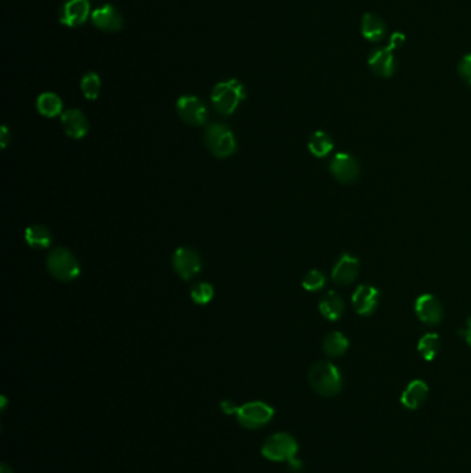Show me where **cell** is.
<instances>
[{"mask_svg":"<svg viewBox=\"0 0 471 473\" xmlns=\"http://www.w3.org/2000/svg\"><path fill=\"white\" fill-rule=\"evenodd\" d=\"M215 295V290L208 283H198L191 290V297L198 304H208Z\"/></svg>","mask_w":471,"mask_h":473,"instance_id":"cell-26","label":"cell"},{"mask_svg":"<svg viewBox=\"0 0 471 473\" xmlns=\"http://www.w3.org/2000/svg\"><path fill=\"white\" fill-rule=\"evenodd\" d=\"M80 89L87 100H96L101 90V79L96 72H87L80 82Z\"/></svg>","mask_w":471,"mask_h":473,"instance_id":"cell-25","label":"cell"},{"mask_svg":"<svg viewBox=\"0 0 471 473\" xmlns=\"http://www.w3.org/2000/svg\"><path fill=\"white\" fill-rule=\"evenodd\" d=\"M298 444L289 433L280 432L267 437L261 446V456L274 463H284L295 458Z\"/></svg>","mask_w":471,"mask_h":473,"instance_id":"cell-4","label":"cell"},{"mask_svg":"<svg viewBox=\"0 0 471 473\" xmlns=\"http://www.w3.org/2000/svg\"><path fill=\"white\" fill-rule=\"evenodd\" d=\"M38 111L48 118H55L62 113V101L56 93L46 92L42 93L36 100Z\"/></svg>","mask_w":471,"mask_h":473,"instance_id":"cell-20","label":"cell"},{"mask_svg":"<svg viewBox=\"0 0 471 473\" xmlns=\"http://www.w3.org/2000/svg\"><path fill=\"white\" fill-rule=\"evenodd\" d=\"M64 132L72 139H82L89 132V120L80 110H68L61 114Z\"/></svg>","mask_w":471,"mask_h":473,"instance_id":"cell-14","label":"cell"},{"mask_svg":"<svg viewBox=\"0 0 471 473\" xmlns=\"http://www.w3.org/2000/svg\"><path fill=\"white\" fill-rule=\"evenodd\" d=\"M245 97H246L245 86L238 79L220 82L212 90L213 107L222 115L234 114L239 103L245 100Z\"/></svg>","mask_w":471,"mask_h":473,"instance_id":"cell-2","label":"cell"},{"mask_svg":"<svg viewBox=\"0 0 471 473\" xmlns=\"http://www.w3.org/2000/svg\"><path fill=\"white\" fill-rule=\"evenodd\" d=\"M458 71H459V75L462 76V79L465 82H468L471 86V53L463 56L462 59L459 61Z\"/></svg>","mask_w":471,"mask_h":473,"instance_id":"cell-28","label":"cell"},{"mask_svg":"<svg viewBox=\"0 0 471 473\" xmlns=\"http://www.w3.org/2000/svg\"><path fill=\"white\" fill-rule=\"evenodd\" d=\"M325 276L318 271V270H311L308 271L304 278H303V287L307 290V291H319L324 288L325 285Z\"/></svg>","mask_w":471,"mask_h":473,"instance_id":"cell-27","label":"cell"},{"mask_svg":"<svg viewBox=\"0 0 471 473\" xmlns=\"http://www.w3.org/2000/svg\"><path fill=\"white\" fill-rule=\"evenodd\" d=\"M349 339L342 332H332L324 339V351L331 357L345 355L349 349Z\"/></svg>","mask_w":471,"mask_h":473,"instance_id":"cell-23","label":"cell"},{"mask_svg":"<svg viewBox=\"0 0 471 473\" xmlns=\"http://www.w3.org/2000/svg\"><path fill=\"white\" fill-rule=\"evenodd\" d=\"M405 41H407V36H405L403 32L397 31V32H394V34L390 36V42H389L387 46H389L391 50L396 52V50H398L400 48L404 46Z\"/></svg>","mask_w":471,"mask_h":473,"instance_id":"cell-29","label":"cell"},{"mask_svg":"<svg viewBox=\"0 0 471 473\" xmlns=\"http://www.w3.org/2000/svg\"><path fill=\"white\" fill-rule=\"evenodd\" d=\"M303 470V461L298 458H292L288 461V471L292 473L301 472Z\"/></svg>","mask_w":471,"mask_h":473,"instance_id":"cell-31","label":"cell"},{"mask_svg":"<svg viewBox=\"0 0 471 473\" xmlns=\"http://www.w3.org/2000/svg\"><path fill=\"white\" fill-rule=\"evenodd\" d=\"M440 338L437 334H426L417 345V351L421 357L427 361H433L440 352Z\"/></svg>","mask_w":471,"mask_h":473,"instance_id":"cell-24","label":"cell"},{"mask_svg":"<svg viewBox=\"0 0 471 473\" xmlns=\"http://www.w3.org/2000/svg\"><path fill=\"white\" fill-rule=\"evenodd\" d=\"M90 18L99 29H103L107 32H117L123 27L122 15L119 14L118 10L111 4H106L103 7L96 8L92 13Z\"/></svg>","mask_w":471,"mask_h":473,"instance_id":"cell-13","label":"cell"},{"mask_svg":"<svg viewBox=\"0 0 471 473\" xmlns=\"http://www.w3.org/2000/svg\"><path fill=\"white\" fill-rule=\"evenodd\" d=\"M7 146V127L3 126L1 127V147L4 148Z\"/></svg>","mask_w":471,"mask_h":473,"instance_id":"cell-33","label":"cell"},{"mask_svg":"<svg viewBox=\"0 0 471 473\" xmlns=\"http://www.w3.org/2000/svg\"><path fill=\"white\" fill-rule=\"evenodd\" d=\"M220 409H222V411H223L224 414L227 415L236 414L238 410H239V407L236 406L233 400H223V402L220 403Z\"/></svg>","mask_w":471,"mask_h":473,"instance_id":"cell-30","label":"cell"},{"mask_svg":"<svg viewBox=\"0 0 471 473\" xmlns=\"http://www.w3.org/2000/svg\"><path fill=\"white\" fill-rule=\"evenodd\" d=\"M0 473H13V471H11V468H10L7 464H1Z\"/></svg>","mask_w":471,"mask_h":473,"instance_id":"cell-34","label":"cell"},{"mask_svg":"<svg viewBox=\"0 0 471 473\" xmlns=\"http://www.w3.org/2000/svg\"><path fill=\"white\" fill-rule=\"evenodd\" d=\"M368 65L370 71L380 78H390L397 69V59L394 50L389 46L373 50L368 57Z\"/></svg>","mask_w":471,"mask_h":473,"instance_id":"cell-9","label":"cell"},{"mask_svg":"<svg viewBox=\"0 0 471 473\" xmlns=\"http://www.w3.org/2000/svg\"><path fill=\"white\" fill-rule=\"evenodd\" d=\"M319 311L331 321L339 320L345 311V302L342 296L338 295L333 291L326 292L319 302Z\"/></svg>","mask_w":471,"mask_h":473,"instance_id":"cell-19","label":"cell"},{"mask_svg":"<svg viewBox=\"0 0 471 473\" xmlns=\"http://www.w3.org/2000/svg\"><path fill=\"white\" fill-rule=\"evenodd\" d=\"M90 14L89 0H68L59 10V21L71 28L83 25Z\"/></svg>","mask_w":471,"mask_h":473,"instance_id":"cell-8","label":"cell"},{"mask_svg":"<svg viewBox=\"0 0 471 473\" xmlns=\"http://www.w3.org/2000/svg\"><path fill=\"white\" fill-rule=\"evenodd\" d=\"M177 114L191 126H202L208 119L205 103L195 96H181L177 100Z\"/></svg>","mask_w":471,"mask_h":473,"instance_id":"cell-7","label":"cell"},{"mask_svg":"<svg viewBox=\"0 0 471 473\" xmlns=\"http://www.w3.org/2000/svg\"><path fill=\"white\" fill-rule=\"evenodd\" d=\"M173 267L181 278L188 280L201 270V257L191 248H178L173 255Z\"/></svg>","mask_w":471,"mask_h":473,"instance_id":"cell-10","label":"cell"},{"mask_svg":"<svg viewBox=\"0 0 471 473\" xmlns=\"http://www.w3.org/2000/svg\"><path fill=\"white\" fill-rule=\"evenodd\" d=\"M308 382L318 395L325 397L336 396L343 388L339 368L329 361H319L312 365L308 372Z\"/></svg>","mask_w":471,"mask_h":473,"instance_id":"cell-1","label":"cell"},{"mask_svg":"<svg viewBox=\"0 0 471 473\" xmlns=\"http://www.w3.org/2000/svg\"><path fill=\"white\" fill-rule=\"evenodd\" d=\"M308 148L315 157L322 158L333 150V141L329 137V134L318 130V132L311 134V137L308 140Z\"/></svg>","mask_w":471,"mask_h":473,"instance_id":"cell-21","label":"cell"},{"mask_svg":"<svg viewBox=\"0 0 471 473\" xmlns=\"http://www.w3.org/2000/svg\"><path fill=\"white\" fill-rule=\"evenodd\" d=\"M386 32H387V27L383 18H380L379 15L373 13H366L362 15L361 34L368 42L377 43L383 41V38L386 36Z\"/></svg>","mask_w":471,"mask_h":473,"instance_id":"cell-17","label":"cell"},{"mask_svg":"<svg viewBox=\"0 0 471 473\" xmlns=\"http://www.w3.org/2000/svg\"><path fill=\"white\" fill-rule=\"evenodd\" d=\"M414 310L420 321L426 324H440L442 320V306L433 295H421L414 303Z\"/></svg>","mask_w":471,"mask_h":473,"instance_id":"cell-12","label":"cell"},{"mask_svg":"<svg viewBox=\"0 0 471 473\" xmlns=\"http://www.w3.org/2000/svg\"><path fill=\"white\" fill-rule=\"evenodd\" d=\"M205 143L209 151L217 158H227L234 154L236 137L230 127L222 123H212L205 132Z\"/></svg>","mask_w":471,"mask_h":473,"instance_id":"cell-5","label":"cell"},{"mask_svg":"<svg viewBox=\"0 0 471 473\" xmlns=\"http://www.w3.org/2000/svg\"><path fill=\"white\" fill-rule=\"evenodd\" d=\"M428 396V386L421 379L412 381L401 395V403L408 410L420 409Z\"/></svg>","mask_w":471,"mask_h":473,"instance_id":"cell-18","label":"cell"},{"mask_svg":"<svg viewBox=\"0 0 471 473\" xmlns=\"http://www.w3.org/2000/svg\"><path fill=\"white\" fill-rule=\"evenodd\" d=\"M275 414L274 409L263 402H250L239 407L236 418L245 429L256 430L266 426Z\"/></svg>","mask_w":471,"mask_h":473,"instance_id":"cell-6","label":"cell"},{"mask_svg":"<svg viewBox=\"0 0 471 473\" xmlns=\"http://www.w3.org/2000/svg\"><path fill=\"white\" fill-rule=\"evenodd\" d=\"M359 262L356 257L346 253L343 255L332 271V278L339 285H349L358 276Z\"/></svg>","mask_w":471,"mask_h":473,"instance_id":"cell-16","label":"cell"},{"mask_svg":"<svg viewBox=\"0 0 471 473\" xmlns=\"http://www.w3.org/2000/svg\"><path fill=\"white\" fill-rule=\"evenodd\" d=\"M46 267L52 277L62 283L73 281L80 273V266L75 255L66 248H56L50 250L46 259Z\"/></svg>","mask_w":471,"mask_h":473,"instance_id":"cell-3","label":"cell"},{"mask_svg":"<svg viewBox=\"0 0 471 473\" xmlns=\"http://www.w3.org/2000/svg\"><path fill=\"white\" fill-rule=\"evenodd\" d=\"M379 302V291L370 285H361L355 290L353 295L354 310L361 316L372 314Z\"/></svg>","mask_w":471,"mask_h":473,"instance_id":"cell-15","label":"cell"},{"mask_svg":"<svg viewBox=\"0 0 471 473\" xmlns=\"http://www.w3.org/2000/svg\"><path fill=\"white\" fill-rule=\"evenodd\" d=\"M25 239L34 248H48L52 243V233L42 225H34L27 229Z\"/></svg>","mask_w":471,"mask_h":473,"instance_id":"cell-22","label":"cell"},{"mask_svg":"<svg viewBox=\"0 0 471 473\" xmlns=\"http://www.w3.org/2000/svg\"><path fill=\"white\" fill-rule=\"evenodd\" d=\"M331 172L342 183H353L359 175V168L353 155L340 153L332 160Z\"/></svg>","mask_w":471,"mask_h":473,"instance_id":"cell-11","label":"cell"},{"mask_svg":"<svg viewBox=\"0 0 471 473\" xmlns=\"http://www.w3.org/2000/svg\"><path fill=\"white\" fill-rule=\"evenodd\" d=\"M463 337H465V339H466V342L469 344L471 346V318L468 321V328L465 330V331H462L461 332Z\"/></svg>","mask_w":471,"mask_h":473,"instance_id":"cell-32","label":"cell"}]
</instances>
